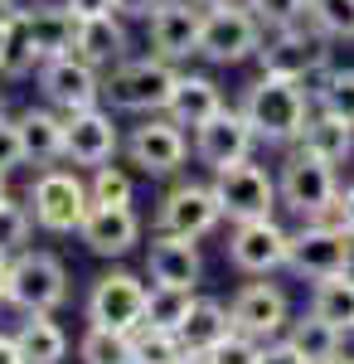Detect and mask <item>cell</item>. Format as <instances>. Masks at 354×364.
<instances>
[{
    "label": "cell",
    "mask_w": 354,
    "mask_h": 364,
    "mask_svg": "<svg viewBox=\"0 0 354 364\" xmlns=\"http://www.w3.org/2000/svg\"><path fill=\"white\" fill-rule=\"evenodd\" d=\"M243 117H247V127L257 132V141H267V146H291V141H301L306 122H311L306 83L262 73V78L243 92Z\"/></svg>",
    "instance_id": "cell-1"
},
{
    "label": "cell",
    "mask_w": 354,
    "mask_h": 364,
    "mask_svg": "<svg viewBox=\"0 0 354 364\" xmlns=\"http://www.w3.org/2000/svg\"><path fill=\"white\" fill-rule=\"evenodd\" d=\"M257 54H262V73L306 83V78H321V73L330 68V34L316 25L311 10H306L301 20L272 29V39H267Z\"/></svg>",
    "instance_id": "cell-2"
},
{
    "label": "cell",
    "mask_w": 354,
    "mask_h": 364,
    "mask_svg": "<svg viewBox=\"0 0 354 364\" xmlns=\"http://www.w3.org/2000/svg\"><path fill=\"white\" fill-rule=\"evenodd\" d=\"M277 195L281 204L296 214V219H335V204H340V185H335V166L311 156V151H296L286 166H281V180H277ZM340 224V219H335Z\"/></svg>",
    "instance_id": "cell-3"
},
{
    "label": "cell",
    "mask_w": 354,
    "mask_h": 364,
    "mask_svg": "<svg viewBox=\"0 0 354 364\" xmlns=\"http://www.w3.org/2000/svg\"><path fill=\"white\" fill-rule=\"evenodd\" d=\"M175 68L165 58H122L102 83V97H107L117 112H165L170 92H175Z\"/></svg>",
    "instance_id": "cell-4"
},
{
    "label": "cell",
    "mask_w": 354,
    "mask_h": 364,
    "mask_svg": "<svg viewBox=\"0 0 354 364\" xmlns=\"http://www.w3.org/2000/svg\"><path fill=\"white\" fill-rule=\"evenodd\" d=\"M286 267L306 282L335 277V272H350L354 267V233L335 219H311V224L291 233V252H286Z\"/></svg>",
    "instance_id": "cell-5"
},
{
    "label": "cell",
    "mask_w": 354,
    "mask_h": 364,
    "mask_svg": "<svg viewBox=\"0 0 354 364\" xmlns=\"http://www.w3.org/2000/svg\"><path fill=\"white\" fill-rule=\"evenodd\" d=\"M87 209H92V190L73 170H44L29 185V214L44 233H78Z\"/></svg>",
    "instance_id": "cell-6"
},
{
    "label": "cell",
    "mask_w": 354,
    "mask_h": 364,
    "mask_svg": "<svg viewBox=\"0 0 354 364\" xmlns=\"http://www.w3.org/2000/svg\"><path fill=\"white\" fill-rule=\"evenodd\" d=\"M262 34H267L262 20L247 10L243 0L214 5L204 15V29H199V58H209V63H243L247 54L262 49Z\"/></svg>",
    "instance_id": "cell-7"
},
{
    "label": "cell",
    "mask_w": 354,
    "mask_h": 364,
    "mask_svg": "<svg viewBox=\"0 0 354 364\" xmlns=\"http://www.w3.org/2000/svg\"><path fill=\"white\" fill-rule=\"evenodd\" d=\"M214 195H218V209H223L228 224L272 219V204L281 199L277 180L262 166H252V161H233V166L214 170Z\"/></svg>",
    "instance_id": "cell-8"
},
{
    "label": "cell",
    "mask_w": 354,
    "mask_h": 364,
    "mask_svg": "<svg viewBox=\"0 0 354 364\" xmlns=\"http://www.w3.org/2000/svg\"><path fill=\"white\" fill-rule=\"evenodd\" d=\"M68 301V272L54 252H15L10 257V306L54 311Z\"/></svg>",
    "instance_id": "cell-9"
},
{
    "label": "cell",
    "mask_w": 354,
    "mask_h": 364,
    "mask_svg": "<svg viewBox=\"0 0 354 364\" xmlns=\"http://www.w3.org/2000/svg\"><path fill=\"white\" fill-rule=\"evenodd\" d=\"M39 92L44 102L58 112H82V107H97L102 97V73L78 54H58L39 63Z\"/></svg>",
    "instance_id": "cell-10"
},
{
    "label": "cell",
    "mask_w": 354,
    "mask_h": 364,
    "mask_svg": "<svg viewBox=\"0 0 354 364\" xmlns=\"http://www.w3.org/2000/svg\"><path fill=\"white\" fill-rule=\"evenodd\" d=\"M286 252H291V233L277 224V219H247L233 224L228 238V262L247 272V277H267L277 267H286Z\"/></svg>",
    "instance_id": "cell-11"
},
{
    "label": "cell",
    "mask_w": 354,
    "mask_h": 364,
    "mask_svg": "<svg viewBox=\"0 0 354 364\" xmlns=\"http://www.w3.org/2000/svg\"><path fill=\"white\" fill-rule=\"evenodd\" d=\"M146 296H151V287L136 272H107V277H97L87 296V321L112 326V331H136L146 321Z\"/></svg>",
    "instance_id": "cell-12"
},
{
    "label": "cell",
    "mask_w": 354,
    "mask_h": 364,
    "mask_svg": "<svg viewBox=\"0 0 354 364\" xmlns=\"http://www.w3.org/2000/svg\"><path fill=\"white\" fill-rule=\"evenodd\" d=\"M185 156H190L185 127L170 122V117L151 112V122H141L136 132L127 136V161L136 170H146V175H175V170L185 166Z\"/></svg>",
    "instance_id": "cell-13"
},
{
    "label": "cell",
    "mask_w": 354,
    "mask_h": 364,
    "mask_svg": "<svg viewBox=\"0 0 354 364\" xmlns=\"http://www.w3.org/2000/svg\"><path fill=\"white\" fill-rule=\"evenodd\" d=\"M218 219H223V209H218L214 185H194V180L175 185L161 199V209H156V228L161 233H180V238H204Z\"/></svg>",
    "instance_id": "cell-14"
},
{
    "label": "cell",
    "mask_w": 354,
    "mask_h": 364,
    "mask_svg": "<svg viewBox=\"0 0 354 364\" xmlns=\"http://www.w3.org/2000/svg\"><path fill=\"white\" fill-rule=\"evenodd\" d=\"M257 146V132L247 127L243 107H218L199 132H194V156L204 161L209 170H223L233 161H247Z\"/></svg>",
    "instance_id": "cell-15"
},
{
    "label": "cell",
    "mask_w": 354,
    "mask_h": 364,
    "mask_svg": "<svg viewBox=\"0 0 354 364\" xmlns=\"http://www.w3.org/2000/svg\"><path fill=\"white\" fill-rule=\"evenodd\" d=\"M228 316H233V331H243L252 340H277L291 321V306H286V291L272 287V282H247L243 291L228 301Z\"/></svg>",
    "instance_id": "cell-16"
},
{
    "label": "cell",
    "mask_w": 354,
    "mask_h": 364,
    "mask_svg": "<svg viewBox=\"0 0 354 364\" xmlns=\"http://www.w3.org/2000/svg\"><path fill=\"white\" fill-rule=\"evenodd\" d=\"M117 127H112V112L102 107H82V112H63V161L73 166H107L117 156Z\"/></svg>",
    "instance_id": "cell-17"
},
{
    "label": "cell",
    "mask_w": 354,
    "mask_h": 364,
    "mask_svg": "<svg viewBox=\"0 0 354 364\" xmlns=\"http://www.w3.org/2000/svg\"><path fill=\"white\" fill-rule=\"evenodd\" d=\"M199 29H204V15L194 0H161V10L151 15V49L165 63H180L199 54Z\"/></svg>",
    "instance_id": "cell-18"
},
{
    "label": "cell",
    "mask_w": 354,
    "mask_h": 364,
    "mask_svg": "<svg viewBox=\"0 0 354 364\" xmlns=\"http://www.w3.org/2000/svg\"><path fill=\"white\" fill-rule=\"evenodd\" d=\"M78 238L97 252V257H122V252L136 248L141 219H136L132 204H92L87 219H82V228H78Z\"/></svg>",
    "instance_id": "cell-19"
},
{
    "label": "cell",
    "mask_w": 354,
    "mask_h": 364,
    "mask_svg": "<svg viewBox=\"0 0 354 364\" xmlns=\"http://www.w3.org/2000/svg\"><path fill=\"white\" fill-rule=\"evenodd\" d=\"M146 272L156 287H190L204 272V257L194 248V238H180V233H156L151 238V252H146Z\"/></svg>",
    "instance_id": "cell-20"
},
{
    "label": "cell",
    "mask_w": 354,
    "mask_h": 364,
    "mask_svg": "<svg viewBox=\"0 0 354 364\" xmlns=\"http://www.w3.org/2000/svg\"><path fill=\"white\" fill-rule=\"evenodd\" d=\"M218 107H223V92H218L214 78H204V73H180L170 102H165V117L180 122V127H190V132H199Z\"/></svg>",
    "instance_id": "cell-21"
},
{
    "label": "cell",
    "mask_w": 354,
    "mask_h": 364,
    "mask_svg": "<svg viewBox=\"0 0 354 364\" xmlns=\"http://www.w3.org/2000/svg\"><path fill=\"white\" fill-rule=\"evenodd\" d=\"M29 44L39 49V58H58L73 54V34H78V15L68 5H39V10H25L20 15Z\"/></svg>",
    "instance_id": "cell-22"
},
{
    "label": "cell",
    "mask_w": 354,
    "mask_h": 364,
    "mask_svg": "<svg viewBox=\"0 0 354 364\" xmlns=\"http://www.w3.org/2000/svg\"><path fill=\"white\" fill-rule=\"evenodd\" d=\"M73 54L87 58L92 68H117L127 58V29L117 25L112 15H87V20H78Z\"/></svg>",
    "instance_id": "cell-23"
},
{
    "label": "cell",
    "mask_w": 354,
    "mask_h": 364,
    "mask_svg": "<svg viewBox=\"0 0 354 364\" xmlns=\"http://www.w3.org/2000/svg\"><path fill=\"white\" fill-rule=\"evenodd\" d=\"M301 151L321 156V161H330V166L350 161L354 156V122L330 117V112H316L311 122H306V132H301Z\"/></svg>",
    "instance_id": "cell-24"
},
{
    "label": "cell",
    "mask_w": 354,
    "mask_h": 364,
    "mask_svg": "<svg viewBox=\"0 0 354 364\" xmlns=\"http://www.w3.org/2000/svg\"><path fill=\"white\" fill-rule=\"evenodd\" d=\"M228 331H233V316H228V306L214 301V296H194L190 316L180 321V340H185V350H204V355H209Z\"/></svg>",
    "instance_id": "cell-25"
},
{
    "label": "cell",
    "mask_w": 354,
    "mask_h": 364,
    "mask_svg": "<svg viewBox=\"0 0 354 364\" xmlns=\"http://www.w3.org/2000/svg\"><path fill=\"white\" fill-rule=\"evenodd\" d=\"M25 364H63L68 355V336L49 321V311H25V326L15 331Z\"/></svg>",
    "instance_id": "cell-26"
},
{
    "label": "cell",
    "mask_w": 354,
    "mask_h": 364,
    "mask_svg": "<svg viewBox=\"0 0 354 364\" xmlns=\"http://www.w3.org/2000/svg\"><path fill=\"white\" fill-rule=\"evenodd\" d=\"M20 141H25V161L49 166L63 156V117H54L49 107H29L20 117Z\"/></svg>",
    "instance_id": "cell-27"
},
{
    "label": "cell",
    "mask_w": 354,
    "mask_h": 364,
    "mask_svg": "<svg viewBox=\"0 0 354 364\" xmlns=\"http://www.w3.org/2000/svg\"><path fill=\"white\" fill-rule=\"evenodd\" d=\"M311 311L330 321L335 331L354 336V272H335V277H321L316 291H311Z\"/></svg>",
    "instance_id": "cell-28"
},
{
    "label": "cell",
    "mask_w": 354,
    "mask_h": 364,
    "mask_svg": "<svg viewBox=\"0 0 354 364\" xmlns=\"http://www.w3.org/2000/svg\"><path fill=\"white\" fill-rule=\"evenodd\" d=\"M286 340H291L311 364H330L335 355H340V345H345V331H335V326L321 321L316 311H306L301 321H286Z\"/></svg>",
    "instance_id": "cell-29"
},
{
    "label": "cell",
    "mask_w": 354,
    "mask_h": 364,
    "mask_svg": "<svg viewBox=\"0 0 354 364\" xmlns=\"http://www.w3.org/2000/svg\"><path fill=\"white\" fill-rule=\"evenodd\" d=\"M82 364H136L132 355V331H112V326H87L78 340Z\"/></svg>",
    "instance_id": "cell-30"
},
{
    "label": "cell",
    "mask_w": 354,
    "mask_h": 364,
    "mask_svg": "<svg viewBox=\"0 0 354 364\" xmlns=\"http://www.w3.org/2000/svg\"><path fill=\"white\" fill-rule=\"evenodd\" d=\"M311 97H316L321 112L354 122V68H326L316 78V87H311Z\"/></svg>",
    "instance_id": "cell-31"
},
{
    "label": "cell",
    "mask_w": 354,
    "mask_h": 364,
    "mask_svg": "<svg viewBox=\"0 0 354 364\" xmlns=\"http://www.w3.org/2000/svg\"><path fill=\"white\" fill-rule=\"evenodd\" d=\"M132 355H136V364H180L185 340H180V331H161V326L141 321L132 331Z\"/></svg>",
    "instance_id": "cell-32"
},
{
    "label": "cell",
    "mask_w": 354,
    "mask_h": 364,
    "mask_svg": "<svg viewBox=\"0 0 354 364\" xmlns=\"http://www.w3.org/2000/svg\"><path fill=\"white\" fill-rule=\"evenodd\" d=\"M190 306H194L190 287H151V296H146V326L180 331V321L190 316Z\"/></svg>",
    "instance_id": "cell-33"
},
{
    "label": "cell",
    "mask_w": 354,
    "mask_h": 364,
    "mask_svg": "<svg viewBox=\"0 0 354 364\" xmlns=\"http://www.w3.org/2000/svg\"><path fill=\"white\" fill-rule=\"evenodd\" d=\"M44 58H39V49L29 44L25 25L15 20L10 25V39H5V54H0V78H25V73H34Z\"/></svg>",
    "instance_id": "cell-34"
},
{
    "label": "cell",
    "mask_w": 354,
    "mask_h": 364,
    "mask_svg": "<svg viewBox=\"0 0 354 364\" xmlns=\"http://www.w3.org/2000/svg\"><path fill=\"white\" fill-rule=\"evenodd\" d=\"M29 233H34V214H29L25 204H10V195L0 199V252H25Z\"/></svg>",
    "instance_id": "cell-35"
},
{
    "label": "cell",
    "mask_w": 354,
    "mask_h": 364,
    "mask_svg": "<svg viewBox=\"0 0 354 364\" xmlns=\"http://www.w3.org/2000/svg\"><path fill=\"white\" fill-rule=\"evenodd\" d=\"M306 10L330 39H354V0H306Z\"/></svg>",
    "instance_id": "cell-36"
},
{
    "label": "cell",
    "mask_w": 354,
    "mask_h": 364,
    "mask_svg": "<svg viewBox=\"0 0 354 364\" xmlns=\"http://www.w3.org/2000/svg\"><path fill=\"white\" fill-rule=\"evenodd\" d=\"M87 190H92V204H132V175L107 161V166L92 170V185Z\"/></svg>",
    "instance_id": "cell-37"
},
{
    "label": "cell",
    "mask_w": 354,
    "mask_h": 364,
    "mask_svg": "<svg viewBox=\"0 0 354 364\" xmlns=\"http://www.w3.org/2000/svg\"><path fill=\"white\" fill-rule=\"evenodd\" d=\"M209 360L214 364H262V340L243 336V331H228V336L209 350Z\"/></svg>",
    "instance_id": "cell-38"
},
{
    "label": "cell",
    "mask_w": 354,
    "mask_h": 364,
    "mask_svg": "<svg viewBox=\"0 0 354 364\" xmlns=\"http://www.w3.org/2000/svg\"><path fill=\"white\" fill-rule=\"evenodd\" d=\"M243 5L262 20V29H281L306 15V0H243Z\"/></svg>",
    "instance_id": "cell-39"
},
{
    "label": "cell",
    "mask_w": 354,
    "mask_h": 364,
    "mask_svg": "<svg viewBox=\"0 0 354 364\" xmlns=\"http://www.w3.org/2000/svg\"><path fill=\"white\" fill-rule=\"evenodd\" d=\"M25 166V141H20V122H5L0 117V170Z\"/></svg>",
    "instance_id": "cell-40"
},
{
    "label": "cell",
    "mask_w": 354,
    "mask_h": 364,
    "mask_svg": "<svg viewBox=\"0 0 354 364\" xmlns=\"http://www.w3.org/2000/svg\"><path fill=\"white\" fill-rule=\"evenodd\" d=\"M262 364H311V360H306V355H301L286 336H277V340H267V345H262Z\"/></svg>",
    "instance_id": "cell-41"
},
{
    "label": "cell",
    "mask_w": 354,
    "mask_h": 364,
    "mask_svg": "<svg viewBox=\"0 0 354 364\" xmlns=\"http://www.w3.org/2000/svg\"><path fill=\"white\" fill-rule=\"evenodd\" d=\"M161 10V0H117V15H127V20H151Z\"/></svg>",
    "instance_id": "cell-42"
},
{
    "label": "cell",
    "mask_w": 354,
    "mask_h": 364,
    "mask_svg": "<svg viewBox=\"0 0 354 364\" xmlns=\"http://www.w3.org/2000/svg\"><path fill=\"white\" fill-rule=\"evenodd\" d=\"M63 5H68L78 20H87V15H112V10H117V0H63Z\"/></svg>",
    "instance_id": "cell-43"
},
{
    "label": "cell",
    "mask_w": 354,
    "mask_h": 364,
    "mask_svg": "<svg viewBox=\"0 0 354 364\" xmlns=\"http://www.w3.org/2000/svg\"><path fill=\"white\" fill-rule=\"evenodd\" d=\"M335 219H340V224H345V228L354 233V185H350V190H340V204H335Z\"/></svg>",
    "instance_id": "cell-44"
},
{
    "label": "cell",
    "mask_w": 354,
    "mask_h": 364,
    "mask_svg": "<svg viewBox=\"0 0 354 364\" xmlns=\"http://www.w3.org/2000/svg\"><path fill=\"white\" fill-rule=\"evenodd\" d=\"M0 364H25V355H20V340H15V336H0Z\"/></svg>",
    "instance_id": "cell-45"
},
{
    "label": "cell",
    "mask_w": 354,
    "mask_h": 364,
    "mask_svg": "<svg viewBox=\"0 0 354 364\" xmlns=\"http://www.w3.org/2000/svg\"><path fill=\"white\" fill-rule=\"evenodd\" d=\"M20 15H25V5H20V0H0V25H5V29L15 25Z\"/></svg>",
    "instance_id": "cell-46"
},
{
    "label": "cell",
    "mask_w": 354,
    "mask_h": 364,
    "mask_svg": "<svg viewBox=\"0 0 354 364\" xmlns=\"http://www.w3.org/2000/svg\"><path fill=\"white\" fill-rule=\"evenodd\" d=\"M10 301V252H0V306Z\"/></svg>",
    "instance_id": "cell-47"
},
{
    "label": "cell",
    "mask_w": 354,
    "mask_h": 364,
    "mask_svg": "<svg viewBox=\"0 0 354 364\" xmlns=\"http://www.w3.org/2000/svg\"><path fill=\"white\" fill-rule=\"evenodd\" d=\"M180 364H214V360H209L204 350H185V355H180Z\"/></svg>",
    "instance_id": "cell-48"
},
{
    "label": "cell",
    "mask_w": 354,
    "mask_h": 364,
    "mask_svg": "<svg viewBox=\"0 0 354 364\" xmlns=\"http://www.w3.org/2000/svg\"><path fill=\"white\" fill-rule=\"evenodd\" d=\"M194 5H204V10H214V5H233V0H194Z\"/></svg>",
    "instance_id": "cell-49"
},
{
    "label": "cell",
    "mask_w": 354,
    "mask_h": 364,
    "mask_svg": "<svg viewBox=\"0 0 354 364\" xmlns=\"http://www.w3.org/2000/svg\"><path fill=\"white\" fill-rule=\"evenodd\" d=\"M5 39H10V29H5V25H0V54H5Z\"/></svg>",
    "instance_id": "cell-50"
},
{
    "label": "cell",
    "mask_w": 354,
    "mask_h": 364,
    "mask_svg": "<svg viewBox=\"0 0 354 364\" xmlns=\"http://www.w3.org/2000/svg\"><path fill=\"white\" fill-rule=\"evenodd\" d=\"M330 364H354V360H345V355H335V360H330Z\"/></svg>",
    "instance_id": "cell-51"
},
{
    "label": "cell",
    "mask_w": 354,
    "mask_h": 364,
    "mask_svg": "<svg viewBox=\"0 0 354 364\" xmlns=\"http://www.w3.org/2000/svg\"><path fill=\"white\" fill-rule=\"evenodd\" d=\"M0 199H5V170H0Z\"/></svg>",
    "instance_id": "cell-52"
},
{
    "label": "cell",
    "mask_w": 354,
    "mask_h": 364,
    "mask_svg": "<svg viewBox=\"0 0 354 364\" xmlns=\"http://www.w3.org/2000/svg\"><path fill=\"white\" fill-rule=\"evenodd\" d=\"M0 107H5V97H0Z\"/></svg>",
    "instance_id": "cell-53"
}]
</instances>
